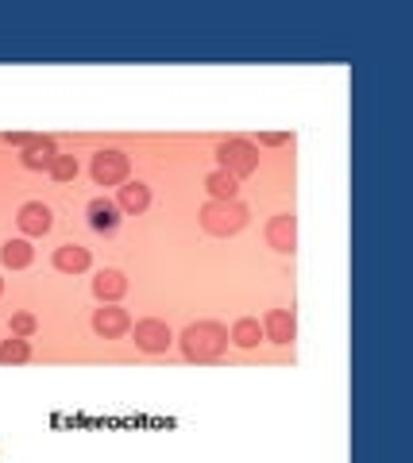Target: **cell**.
I'll list each match as a JSON object with an SVG mask.
<instances>
[{
    "instance_id": "obj_3",
    "label": "cell",
    "mask_w": 413,
    "mask_h": 463,
    "mask_svg": "<svg viewBox=\"0 0 413 463\" xmlns=\"http://www.w3.org/2000/svg\"><path fill=\"white\" fill-rule=\"evenodd\" d=\"M217 162L220 170H228L232 178H247L255 167H259V151H255L247 139H225L217 147Z\"/></svg>"
},
{
    "instance_id": "obj_5",
    "label": "cell",
    "mask_w": 413,
    "mask_h": 463,
    "mask_svg": "<svg viewBox=\"0 0 413 463\" xmlns=\"http://www.w3.org/2000/svg\"><path fill=\"white\" fill-rule=\"evenodd\" d=\"M131 336H136V347H139V351H147V355H159V351H167V347L174 344L170 325H167V320H155V317L139 320V325L131 328Z\"/></svg>"
},
{
    "instance_id": "obj_21",
    "label": "cell",
    "mask_w": 413,
    "mask_h": 463,
    "mask_svg": "<svg viewBox=\"0 0 413 463\" xmlns=\"http://www.w3.org/2000/svg\"><path fill=\"white\" fill-rule=\"evenodd\" d=\"M31 139H35V136H28V131H8L4 143H12V147H20V151H23V147H28Z\"/></svg>"
},
{
    "instance_id": "obj_10",
    "label": "cell",
    "mask_w": 413,
    "mask_h": 463,
    "mask_svg": "<svg viewBox=\"0 0 413 463\" xmlns=\"http://www.w3.org/2000/svg\"><path fill=\"white\" fill-rule=\"evenodd\" d=\"M89 267H93V255H89V247H81V243L54 247V270H62V275H85Z\"/></svg>"
},
{
    "instance_id": "obj_2",
    "label": "cell",
    "mask_w": 413,
    "mask_h": 463,
    "mask_svg": "<svg viewBox=\"0 0 413 463\" xmlns=\"http://www.w3.org/2000/svg\"><path fill=\"white\" fill-rule=\"evenodd\" d=\"M247 224V209L239 201H209L201 209V228L209 236H236Z\"/></svg>"
},
{
    "instance_id": "obj_9",
    "label": "cell",
    "mask_w": 413,
    "mask_h": 463,
    "mask_svg": "<svg viewBox=\"0 0 413 463\" xmlns=\"http://www.w3.org/2000/svg\"><path fill=\"white\" fill-rule=\"evenodd\" d=\"M267 243L275 247V251H282V255H290L294 247H297V220L290 217V212H278V217H270Z\"/></svg>"
},
{
    "instance_id": "obj_6",
    "label": "cell",
    "mask_w": 413,
    "mask_h": 463,
    "mask_svg": "<svg viewBox=\"0 0 413 463\" xmlns=\"http://www.w3.org/2000/svg\"><path fill=\"white\" fill-rule=\"evenodd\" d=\"M93 332L101 336V340H120V336H128L131 332L128 309H120V305H101V309H93Z\"/></svg>"
},
{
    "instance_id": "obj_4",
    "label": "cell",
    "mask_w": 413,
    "mask_h": 463,
    "mask_svg": "<svg viewBox=\"0 0 413 463\" xmlns=\"http://www.w3.org/2000/svg\"><path fill=\"white\" fill-rule=\"evenodd\" d=\"M128 170H131L128 155L116 151V147H104V151H97L93 162H89V174H93L97 186H124V181H128Z\"/></svg>"
},
{
    "instance_id": "obj_8",
    "label": "cell",
    "mask_w": 413,
    "mask_h": 463,
    "mask_svg": "<svg viewBox=\"0 0 413 463\" xmlns=\"http://www.w3.org/2000/svg\"><path fill=\"white\" fill-rule=\"evenodd\" d=\"M85 217H89V228H93L97 236H112V232L120 228L124 212L116 209L112 197H93V201L85 205Z\"/></svg>"
},
{
    "instance_id": "obj_15",
    "label": "cell",
    "mask_w": 413,
    "mask_h": 463,
    "mask_svg": "<svg viewBox=\"0 0 413 463\" xmlns=\"http://www.w3.org/2000/svg\"><path fill=\"white\" fill-rule=\"evenodd\" d=\"M31 259H35V247H31L28 239H8V243L0 247V263H4L8 270L31 267Z\"/></svg>"
},
{
    "instance_id": "obj_18",
    "label": "cell",
    "mask_w": 413,
    "mask_h": 463,
    "mask_svg": "<svg viewBox=\"0 0 413 463\" xmlns=\"http://www.w3.org/2000/svg\"><path fill=\"white\" fill-rule=\"evenodd\" d=\"M31 359V344L12 336V340H0V363H28Z\"/></svg>"
},
{
    "instance_id": "obj_20",
    "label": "cell",
    "mask_w": 413,
    "mask_h": 463,
    "mask_svg": "<svg viewBox=\"0 0 413 463\" xmlns=\"http://www.w3.org/2000/svg\"><path fill=\"white\" fill-rule=\"evenodd\" d=\"M8 328H12V336L28 340V336H35L39 320H35V313H12V317H8Z\"/></svg>"
},
{
    "instance_id": "obj_1",
    "label": "cell",
    "mask_w": 413,
    "mask_h": 463,
    "mask_svg": "<svg viewBox=\"0 0 413 463\" xmlns=\"http://www.w3.org/2000/svg\"><path fill=\"white\" fill-rule=\"evenodd\" d=\"M228 328L217 325V320H197V325H189L186 332H181V351L189 355V359L205 363V359H220V355L228 351Z\"/></svg>"
},
{
    "instance_id": "obj_13",
    "label": "cell",
    "mask_w": 413,
    "mask_h": 463,
    "mask_svg": "<svg viewBox=\"0 0 413 463\" xmlns=\"http://www.w3.org/2000/svg\"><path fill=\"white\" fill-rule=\"evenodd\" d=\"M124 289H128V278H124L120 270H101V275L93 278V297L101 305H116L124 297Z\"/></svg>"
},
{
    "instance_id": "obj_7",
    "label": "cell",
    "mask_w": 413,
    "mask_h": 463,
    "mask_svg": "<svg viewBox=\"0 0 413 463\" xmlns=\"http://www.w3.org/2000/svg\"><path fill=\"white\" fill-rule=\"evenodd\" d=\"M16 224H20V232L28 239H39V236H47V232L54 228V209L47 201H28L20 209V217H16Z\"/></svg>"
},
{
    "instance_id": "obj_11",
    "label": "cell",
    "mask_w": 413,
    "mask_h": 463,
    "mask_svg": "<svg viewBox=\"0 0 413 463\" xmlns=\"http://www.w3.org/2000/svg\"><path fill=\"white\" fill-rule=\"evenodd\" d=\"M23 167L28 170H51V162L59 159V143H54L51 136H35L28 147H23Z\"/></svg>"
},
{
    "instance_id": "obj_22",
    "label": "cell",
    "mask_w": 413,
    "mask_h": 463,
    "mask_svg": "<svg viewBox=\"0 0 413 463\" xmlns=\"http://www.w3.org/2000/svg\"><path fill=\"white\" fill-rule=\"evenodd\" d=\"M259 143H267V147H278V143H286V136H278V131H267V136H259Z\"/></svg>"
},
{
    "instance_id": "obj_12",
    "label": "cell",
    "mask_w": 413,
    "mask_h": 463,
    "mask_svg": "<svg viewBox=\"0 0 413 463\" xmlns=\"http://www.w3.org/2000/svg\"><path fill=\"white\" fill-rule=\"evenodd\" d=\"M297 336V320H294V313H286V309H270L267 313V320H263V340H270V344H290Z\"/></svg>"
},
{
    "instance_id": "obj_14",
    "label": "cell",
    "mask_w": 413,
    "mask_h": 463,
    "mask_svg": "<svg viewBox=\"0 0 413 463\" xmlns=\"http://www.w3.org/2000/svg\"><path fill=\"white\" fill-rule=\"evenodd\" d=\"M147 205H151V189H147L143 181H124V186H120V197H116V209H120V212H131V217H139V212H147Z\"/></svg>"
},
{
    "instance_id": "obj_17",
    "label": "cell",
    "mask_w": 413,
    "mask_h": 463,
    "mask_svg": "<svg viewBox=\"0 0 413 463\" xmlns=\"http://www.w3.org/2000/svg\"><path fill=\"white\" fill-rule=\"evenodd\" d=\"M228 340H232L236 347H247V351H251V347L263 344V325H259V320H251V317H244V320H236V325H232Z\"/></svg>"
},
{
    "instance_id": "obj_23",
    "label": "cell",
    "mask_w": 413,
    "mask_h": 463,
    "mask_svg": "<svg viewBox=\"0 0 413 463\" xmlns=\"http://www.w3.org/2000/svg\"><path fill=\"white\" fill-rule=\"evenodd\" d=\"M0 294H4V278H0Z\"/></svg>"
},
{
    "instance_id": "obj_19",
    "label": "cell",
    "mask_w": 413,
    "mask_h": 463,
    "mask_svg": "<svg viewBox=\"0 0 413 463\" xmlns=\"http://www.w3.org/2000/svg\"><path fill=\"white\" fill-rule=\"evenodd\" d=\"M51 178L59 181V186L73 181V178H78V159H73V155H59V159L51 162Z\"/></svg>"
},
{
    "instance_id": "obj_16",
    "label": "cell",
    "mask_w": 413,
    "mask_h": 463,
    "mask_svg": "<svg viewBox=\"0 0 413 463\" xmlns=\"http://www.w3.org/2000/svg\"><path fill=\"white\" fill-rule=\"evenodd\" d=\"M205 189L213 193V201H236V193H239V178H232L228 170H213L209 178H205Z\"/></svg>"
}]
</instances>
